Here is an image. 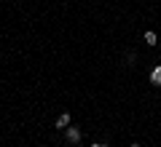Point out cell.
<instances>
[{
  "label": "cell",
  "mask_w": 161,
  "mask_h": 147,
  "mask_svg": "<svg viewBox=\"0 0 161 147\" xmlns=\"http://www.w3.org/2000/svg\"><path fill=\"white\" fill-rule=\"evenodd\" d=\"M145 43H148V45H156V32H145Z\"/></svg>",
  "instance_id": "4"
},
{
  "label": "cell",
  "mask_w": 161,
  "mask_h": 147,
  "mask_svg": "<svg viewBox=\"0 0 161 147\" xmlns=\"http://www.w3.org/2000/svg\"><path fill=\"white\" fill-rule=\"evenodd\" d=\"M92 147H108V144H102V142H97V144H92Z\"/></svg>",
  "instance_id": "5"
},
{
  "label": "cell",
  "mask_w": 161,
  "mask_h": 147,
  "mask_svg": "<svg viewBox=\"0 0 161 147\" xmlns=\"http://www.w3.org/2000/svg\"><path fill=\"white\" fill-rule=\"evenodd\" d=\"M150 83H156V86L161 83V67H153V70H150Z\"/></svg>",
  "instance_id": "2"
},
{
  "label": "cell",
  "mask_w": 161,
  "mask_h": 147,
  "mask_svg": "<svg viewBox=\"0 0 161 147\" xmlns=\"http://www.w3.org/2000/svg\"><path fill=\"white\" fill-rule=\"evenodd\" d=\"M132 147H140V144H132Z\"/></svg>",
  "instance_id": "6"
},
{
  "label": "cell",
  "mask_w": 161,
  "mask_h": 147,
  "mask_svg": "<svg viewBox=\"0 0 161 147\" xmlns=\"http://www.w3.org/2000/svg\"><path fill=\"white\" fill-rule=\"evenodd\" d=\"M70 126V115H59L57 118V129H67Z\"/></svg>",
  "instance_id": "3"
},
{
  "label": "cell",
  "mask_w": 161,
  "mask_h": 147,
  "mask_svg": "<svg viewBox=\"0 0 161 147\" xmlns=\"http://www.w3.org/2000/svg\"><path fill=\"white\" fill-rule=\"evenodd\" d=\"M67 142H73V144H78V142H80V131L70 126V129H67Z\"/></svg>",
  "instance_id": "1"
}]
</instances>
